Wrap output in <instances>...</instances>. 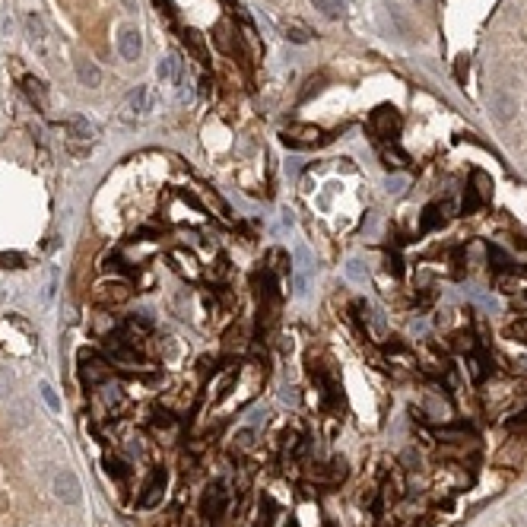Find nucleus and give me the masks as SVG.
I'll use <instances>...</instances> for the list:
<instances>
[{
	"instance_id": "obj_15",
	"label": "nucleus",
	"mask_w": 527,
	"mask_h": 527,
	"mask_svg": "<svg viewBox=\"0 0 527 527\" xmlns=\"http://www.w3.org/2000/svg\"><path fill=\"white\" fill-rule=\"evenodd\" d=\"M22 90H26V96L32 99V105H38V108L48 105V92H45V83L41 80H35V76H22Z\"/></svg>"
},
{
	"instance_id": "obj_28",
	"label": "nucleus",
	"mask_w": 527,
	"mask_h": 527,
	"mask_svg": "<svg viewBox=\"0 0 527 527\" xmlns=\"http://www.w3.org/2000/svg\"><path fill=\"white\" fill-rule=\"evenodd\" d=\"M479 206H483V200H479V194L473 191L470 185H467V191H464V204H461V210H464V213H477Z\"/></svg>"
},
{
	"instance_id": "obj_34",
	"label": "nucleus",
	"mask_w": 527,
	"mask_h": 527,
	"mask_svg": "<svg viewBox=\"0 0 527 527\" xmlns=\"http://www.w3.org/2000/svg\"><path fill=\"white\" fill-rule=\"evenodd\" d=\"M470 295H473V302H477V305H483L486 311H496V299L489 293H483V289H470Z\"/></svg>"
},
{
	"instance_id": "obj_1",
	"label": "nucleus",
	"mask_w": 527,
	"mask_h": 527,
	"mask_svg": "<svg viewBox=\"0 0 527 527\" xmlns=\"http://www.w3.org/2000/svg\"><path fill=\"white\" fill-rule=\"evenodd\" d=\"M153 102H156V96H153L150 86H137V90H134L127 99H124V105H121V121H124V124H134L137 118L150 115V111H153Z\"/></svg>"
},
{
	"instance_id": "obj_19",
	"label": "nucleus",
	"mask_w": 527,
	"mask_h": 527,
	"mask_svg": "<svg viewBox=\"0 0 527 527\" xmlns=\"http://www.w3.org/2000/svg\"><path fill=\"white\" fill-rule=\"evenodd\" d=\"M267 264H264V267L267 270H274V274H289V254L283 251V248H270L267 251Z\"/></svg>"
},
{
	"instance_id": "obj_38",
	"label": "nucleus",
	"mask_w": 527,
	"mask_h": 527,
	"mask_svg": "<svg viewBox=\"0 0 527 527\" xmlns=\"http://www.w3.org/2000/svg\"><path fill=\"white\" fill-rule=\"evenodd\" d=\"M260 423H267V410H264V407H254L251 413H248V426H260Z\"/></svg>"
},
{
	"instance_id": "obj_40",
	"label": "nucleus",
	"mask_w": 527,
	"mask_h": 527,
	"mask_svg": "<svg viewBox=\"0 0 527 527\" xmlns=\"http://www.w3.org/2000/svg\"><path fill=\"white\" fill-rule=\"evenodd\" d=\"M295 264H299V270H309L311 267V258H309V251H305V245L295 248Z\"/></svg>"
},
{
	"instance_id": "obj_39",
	"label": "nucleus",
	"mask_w": 527,
	"mask_h": 527,
	"mask_svg": "<svg viewBox=\"0 0 527 527\" xmlns=\"http://www.w3.org/2000/svg\"><path fill=\"white\" fill-rule=\"evenodd\" d=\"M508 337H514V340H524V343H527V321H514L512 328H508Z\"/></svg>"
},
{
	"instance_id": "obj_32",
	"label": "nucleus",
	"mask_w": 527,
	"mask_h": 527,
	"mask_svg": "<svg viewBox=\"0 0 527 527\" xmlns=\"http://www.w3.org/2000/svg\"><path fill=\"white\" fill-rule=\"evenodd\" d=\"M38 394H41V400H45V404H48L55 413L61 410V400H57V394H55V388H51V384H41Z\"/></svg>"
},
{
	"instance_id": "obj_24",
	"label": "nucleus",
	"mask_w": 527,
	"mask_h": 527,
	"mask_svg": "<svg viewBox=\"0 0 527 527\" xmlns=\"http://www.w3.org/2000/svg\"><path fill=\"white\" fill-rule=\"evenodd\" d=\"M274 512H276V502L270 499V496H264V502H260V514H258V521H254V527H270L274 524Z\"/></svg>"
},
{
	"instance_id": "obj_27",
	"label": "nucleus",
	"mask_w": 527,
	"mask_h": 527,
	"mask_svg": "<svg viewBox=\"0 0 527 527\" xmlns=\"http://www.w3.org/2000/svg\"><path fill=\"white\" fill-rule=\"evenodd\" d=\"M171 260H178V267L185 270V274L197 276V260H194V254H185V251H171Z\"/></svg>"
},
{
	"instance_id": "obj_2",
	"label": "nucleus",
	"mask_w": 527,
	"mask_h": 527,
	"mask_svg": "<svg viewBox=\"0 0 527 527\" xmlns=\"http://www.w3.org/2000/svg\"><path fill=\"white\" fill-rule=\"evenodd\" d=\"M229 508V489L223 479H213L204 493V502H200V512H204L206 521H219Z\"/></svg>"
},
{
	"instance_id": "obj_41",
	"label": "nucleus",
	"mask_w": 527,
	"mask_h": 527,
	"mask_svg": "<svg viewBox=\"0 0 527 527\" xmlns=\"http://www.w3.org/2000/svg\"><path fill=\"white\" fill-rule=\"evenodd\" d=\"M13 423H16V426H26V423H29V404H16Z\"/></svg>"
},
{
	"instance_id": "obj_36",
	"label": "nucleus",
	"mask_w": 527,
	"mask_h": 527,
	"mask_svg": "<svg viewBox=\"0 0 527 527\" xmlns=\"http://www.w3.org/2000/svg\"><path fill=\"white\" fill-rule=\"evenodd\" d=\"M384 270H388V274H394V276L404 274V264H400L398 254H388V258H384Z\"/></svg>"
},
{
	"instance_id": "obj_25",
	"label": "nucleus",
	"mask_w": 527,
	"mask_h": 527,
	"mask_svg": "<svg viewBox=\"0 0 527 527\" xmlns=\"http://www.w3.org/2000/svg\"><path fill=\"white\" fill-rule=\"evenodd\" d=\"M99 289H102L99 295H102V299H111V302L127 299V295H130V286H127V283H105V286H99Z\"/></svg>"
},
{
	"instance_id": "obj_16",
	"label": "nucleus",
	"mask_w": 527,
	"mask_h": 527,
	"mask_svg": "<svg viewBox=\"0 0 527 527\" xmlns=\"http://www.w3.org/2000/svg\"><path fill=\"white\" fill-rule=\"evenodd\" d=\"M486 258H489V264H493L496 274H508V270H518V267H514V260H512V254L502 251L499 245H489Z\"/></svg>"
},
{
	"instance_id": "obj_22",
	"label": "nucleus",
	"mask_w": 527,
	"mask_h": 527,
	"mask_svg": "<svg viewBox=\"0 0 527 527\" xmlns=\"http://www.w3.org/2000/svg\"><path fill=\"white\" fill-rule=\"evenodd\" d=\"M493 286L499 289V293H508V295L521 293L518 280H514V270H508V274H493Z\"/></svg>"
},
{
	"instance_id": "obj_33",
	"label": "nucleus",
	"mask_w": 527,
	"mask_h": 527,
	"mask_svg": "<svg viewBox=\"0 0 527 527\" xmlns=\"http://www.w3.org/2000/svg\"><path fill=\"white\" fill-rule=\"evenodd\" d=\"M10 391H13V372L0 365V400L10 398Z\"/></svg>"
},
{
	"instance_id": "obj_5",
	"label": "nucleus",
	"mask_w": 527,
	"mask_h": 527,
	"mask_svg": "<svg viewBox=\"0 0 527 527\" xmlns=\"http://www.w3.org/2000/svg\"><path fill=\"white\" fill-rule=\"evenodd\" d=\"M283 143L293 146V150L315 146V143H321V130L311 127V124H289V127L283 130Z\"/></svg>"
},
{
	"instance_id": "obj_21",
	"label": "nucleus",
	"mask_w": 527,
	"mask_h": 527,
	"mask_svg": "<svg viewBox=\"0 0 527 527\" xmlns=\"http://www.w3.org/2000/svg\"><path fill=\"white\" fill-rule=\"evenodd\" d=\"M315 10H321L328 20H340L343 16V7H346V0H311Z\"/></svg>"
},
{
	"instance_id": "obj_3",
	"label": "nucleus",
	"mask_w": 527,
	"mask_h": 527,
	"mask_svg": "<svg viewBox=\"0 0 527 527\" xmlns=\"http://www.w3.org/2000/svg\"><path fill=\"white\" fill-rule=\"evenodd\" d=\"M372 130L384 140H394L400 134V111L391 108V105H381V108L372 111Z\"/></svg>"
},
{
	"instance_id": "obj_43",
	"label": "nucleus",
	"mask_w": 527,
	"mask_h": 527,
	"mask_svg": "<svg viewBox=\"0 0 527 527\" xmlns=\"http://www.w3.org/2000/svg\"><path fill=\"white\" fill-rule=\"evenodd\" d=\"M404 464H407V470L419 467V454H416V451H404Z\"/></svg>"
},
{
	"instance_id": "obj_20",
	"label": "nucleus",
	"mask_w": 527,
	"mask_h": 527,
	"mask_svg": "<svg viewBox=\"0 0 527 527\" xmlns=\"http://www.w3.org/2000/svg\"><path fill=\"white\" fill-rule=\"evenodd\" d=\"M381 162H384V169L398 171V169H404V165L410 162V156H407L404 150H398V146H388V150H381Z\"/></svg>"
},
{
	"instance_id": "obj_29",
	"label": "nucleus",
	"mask_w": 527,
	"mask_h": 527,
	"mask_svg": "<svg viewBox=\"0 0 527 527\" xmlns=\"http://www.w3.org/2000/svg\"><path fill=\"white\" fill-rule=\"evenodd\" d=\"M286 38L293 41V45H309L311 32H309L305 26H289V29H286Z\"/></svg>"
},
{
	"instance_id": "obj_14",
	"label": "nucleus",
	"mask_w": 527,
	"mask_h": 527,
	"mask_svg": "<svg viewBox=\"0 0 527 527\" xmlns=\"http://www.w3.org/2000/svg\"><path fill=\"white\" fill-rule=\"evenodd\" d=\"M76 80H80L83 86H90V90H99V86H102V70L92 61L80 57V61H76Z\"/></svg>"
},
{
	"instance_id": "obj_44",
	"label": "nucleus",
	"mask_w": 527,
	"mask_h": 527,
	"mask_svg": "<svg viewBox=\"0 0 527 527\" xmlns=\"http://www.w3.org/2000/svg\"><path fill=\"white\" fill-rule=\"evenodd\" d=\"M286 527H302V524H299V521H295V518H289V521H286Z\"/></svg>"
},
{
	"instance_id": "obj_4",
	"label": "nucleus",
	"mask_w": 527,
	"mask_h": 527,
	"mask_svg": "<svg viewBox=\"0 0 527 527\" xmlns=\"http://www.w3.org/2000/svg\"><path fill=\"white\" fill-rule=\"evenodd\" d=\"M349 473L346 467V458H334L328 461V464H311L309 477L315 479V483H324V486H337V483H343Z\"/></svg>"
},
{
	"instance_id": "obj_13",
	"label": "nucleus",
	"mask_w": 527,
	"mask_h": 527,
	"mask_svg": "<svg viewBox=\"0 0 527 527\" xmlns=\"http://www.w3.org/2000/svg\"><path fill=\"white\" fill-rule=\"evenodd\" d=\"M156 73H159V80H162V83H175V86H178V83L185 80V70H181V55H169L165 61H159Z\"/></svg>"
},
{
	"instance_id": "obj_30",
	"label": "nucleus",
	"mask_w": 527,
	"mask_h": 527,
	"mask_svg": "<svg viewBox=\"0 0 527 527\" xmlns=\"http://www.w3.org/2000/svg\"><path fill=\"white\" fill-rule=\"evenodd\" d=\"M105 470H108V477H118V479L127 477V464L118 458H105Z\"/></svg>"
},
{
	"instance_id": "obj_11",
	"label": "nucleus",
	"mask_w": 527,
	"mask_h": 527,
	"mask_svg": "<svg viewBox=\"0 0 527 527\" xmlns=\"http://www.w3.org/2000/svg\"><path fill=\"white\" fill-rule=\"evenodd\" d=\"M26 35L32 41V48H38L45 55V48H48V29H45V20L38 13H26Z\"/></svg>"
},
{
	"instance_id": "obj_10",
	"label": "nucleus",
	"mask_w": 527,
	"mask_h": 527,
	"mask_svg": "<svg viewBox=\"0 0 527 527\" xmlns=\"http://www.w3.org/2000/svg\"><path fill=\"white\" fill-rule=\"evenodd\" d=\"M467 372H470L473 381H486L493 375V359L483 349H473V353H467Z\"/></svg>"
},
{
	"instance_id": "obj_23",
	"label": "nucleus",
	"mask_w": 527,
	"mask_h": 527,
	"mask_svg": "<svg viewBox=\"0 0 527 527\" xmlns=\"http://www.w3.org/2000/svg\"><path fill=\"white\" fill-rule=\"evenodd\" d=\"M470 188L479 194V200H483V204L493 197V181H489L486 171H473V185H470Z\"/></svg>"
},
{
	"instance_id": "obj_12",
	"label": "nucleus",
	"mask_w": 527,
	"mask_h": 527,
	"mask_svg": "<svg viewBox=\"0 0 527 527\" xmlns=\"http://www.w3.org/2000/svg\"><path fill=\"white\" fill-rule=\"evenodd\" d=\"M435 438L438 442H448V445H467V442H473V432L467 429L464 423L461 426H438Z\"/></svg>"
},
{
	"instance_id": "obj_9",
	"label": "nucleus",
	"mask_w": 527,
	"mask_h": 527,
	"mask_svg": "<svg viewBox=\"0 0 527 527\" xmlns=\"http://www.w3.org/2000/svg\"><path fill=\"white\" fill-rule=\"evenodd\" d=\"M80 493H83V489H80V479H76L70 470H61V473L55 477V496H57L61 502H67V505H76V502H80Z\"/></svg>"
},
{
	"instance_id": "obj_7",
	"label": "nucleus",
	"mask_w": 527,
	"mask_h": 527,
	"mask_svg": "<svg viewBox=\"0 0 527 527\" xmlns=\"http://www.w3.org/2000/svg\"><path fill=\"white\" fill-rule=\"evenodd\" d=\"M489 111H493L496 121L505 124V121H512V118H514V111H518V102H514L512 92L493 90V92H489Z\"/></svg>"
},
{
	"instance_id": "obj_17",
	"label": "nucleus",
	"mask_w": 527,
	"mask_h": 527,
	"mask_svg": "<svg viewBox=\"0 0 527 527\" xmlns=\"http://www.w3.org/2000/svg\"><path fill=\"white\" fill-rule=\"evenodd\" d=\"M442 223H445V216H442V206L429 204L423 210V219H419V232H435V229H442Z\"/></svg>"
},
{
	"instance_id": "obj_35",
	"label": "nucleus",
	"mask_w": 527,
	"mask_h": 527,
	"mask_svg": "<svg viewBox=\"0 0 527 527\" xmlns=\"http://www.w3.org/2000/svg\"><path fill=\"white\" fill-rule=\"evenodd\" d=\"M346 276H349V280H356V283H365L363 260H349V264H346Z\"/></svg>"
},
{
	"instance_id": "obj_42",
	"label": "nucleus",
	"mask_w": 527,
	"mask_h": 527,
	"mask_svg": "<svg viewBox=\"0 0 527 527\" xmlns=\"http://www.w3.org/2000/svg\"><path fill=\"white\" fill-rule=\"evenodd\" d=\"M404 188H407V178H404V175H394V178H388V191H391V194H404Z\"/></svg>"
},
{
	"instance_id": "obj_18",
	"label": "nucleus",
	"mask_w": 527,
	"mask_h": 527,
	"mask_svg": "<svg viewBox=\"0 0 527 527\" xmlns=\"http://www.w3.org/2000/svg\"><path fill=\"white\" fill-rule=\"evenodd\" d=\"M67 130H70V137H76V140H96V127H92L90 121L83 115H73L67 121Z\"/></svg>"
},
{
	"instance_id": "obj_6",
	"label": "nucleus",
	"mask_w": 527,
	"mask_h": 527,
	"mask_svg": "<svg viewBox=\"0 0 527 527\" xmlns=\"http://www.w3.org/2000/svg\"><path fill=\"white\" fill-rule=\"evenodd\" d=\"M140 51H143V38H140V29L137 26H124L118 32V55L124 61H137Z\"/></svg>"
},
{
	"instance_id": "obj_26",
	"label": "nucleus",
	"mask_w": 527,
	"mask_h": 527,
	"mask_svg": "<svg viewBox=\"0 0 527 527\" xmlns=\"http://www.w3.org/2000/svg\"><path fill=\"white\" fill-rule=\"evenodd\" d=\"M254 438H258V432L251 429V426H245V429H239L235 432V448H239V451H248V448H254Z\"/></svg>"
},
{
	"instance_id": "obj_45",
	"label": "nucleus",
	"mask_w": 527,
	"mask_h": 527,
	"mask_svg": "<svg viewBox=\"0 0 527 527\" xmlns=\"http://www.w3.org/2000/svg\"><path fill=\"white\" fill-rule=\"evenodd\" d=\"M521 372H527V359H524V363H521Z\"/></svg>"
},
{
	"instance_id": "obj_46",
	"label": "nucleus",
	"mask_w": 527,
	"mask_h": 527,
	"mask_svg": "<svg viewBox=\"0 0 527 527\" xmlns=\"http://www.w3.org/2000/svg\"><path fill=\"white\" fill-rule=\"evenodd\" d=\"M124 3H127V7H130V10H134V0H124Z\"/></svg>"
},
{
	"instance_id": "obj_31",
	"label": "nucleus",
	"mask_w": 527,
	"mask_h": 527,
	"mask_svg": "<svg viewBox=\"0 0 527 527\" xmlns=\"http://www.w3.org/2000/svg\"><path fill=\"white\" fill-rule=\"evenodd\" d=\"M0 267H3V270L22 267V254H16V251H0Z\"/></svg>"
},
{
	"instance_id": "obj_37",
	"label": "nucleus",
	"mask_w": 527,
	"mask_h": 527,
	"mask_svg": "<svg viewBox=\"0 0 527 527\" xmlns=\"http://www.w3.org/2000/svg\"><path fill=\"white\" fill-rule=\"evenodd\" d=\"M467 70H470V61H467V55H461L458 64H454V76H458V83H467Z\"/></svg>"
},
{
	"instance_id": "obj_8",
	"label": "nucleus",
	"mask_w": 527,
	"mask_h": 527,
	"mask_svg": "<svg viewBox=\"0 0 527 527\" xmlns=\"http://www.w3.org/2000/svg\"><path fill=\"white\" fill-rule=\"evenodd\" d=\"M165 479H169V473H165L162 467H156V470H153V477H150V483L143 486V496H140V508H156L159 502H162Z\"/></svg>"
}]
</instances>
